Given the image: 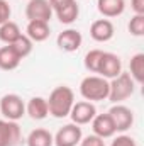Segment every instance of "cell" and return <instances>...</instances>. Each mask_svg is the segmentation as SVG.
Listing matches in <instances>:
<instances>
[{"instance_id":"cell-1","label":"cell","mask_w":144,"mask_h":146,"mask_svg":"<svg viewBox=\"0 0 144 146\" xmlns=\"http://www.w3.org/2000/svg\"><path fill=\"white\" fill-rule=\"evenodd\" d=\"M46 102L53 117L63 119L71 112V107L75 104V92L68 85H59L49 94V99H46Z\"/></svg>"},{"instance_id":"cell-2","label":"cell","mask_w":144,"mask_h":146,"mask_svg":"<svg viewBox=\"0 0 144 146\" xmlns=\"http://www.w3.org/2000/svg\"><path fill=\"white\" fill-rule=\"evenodd\" d=\"M80 94L88 102H102L108 99V80L100 75H88L80 83Z\"/></svg>"},{"instance_id":"cell-3","label":"cell","mask_w":144,"mask_h":146,"mask_svg":"<svg viewBox=\"0 0 144 146\" xmlns=\"http://www.w3.org/2000/svg\"><path fill=\"white\" fill-rule=\"evenodd\" d=\"M136 90V82L132 80V76L129 73L122 72L119 76L112 78L108 82V99L114 104H120L124 100H127Z\"/></svg>"},{"instance_id":"cell-4","label":"cell","mask_w":144,"mask_h":146,"mask_svg":"<svg viewBox=\"0 0 144 146\" xmlns=\"http://www.w3.org/2000/svg\"><path fill=\"white\" fill-rule=\"evenodd\" d=\"M0 112L9 121H19L26 115V104L17 94H7L0 99Z\"/></svg>"},{"instance_id":"cell-5","label":"cell","mask_w":144,"mask_h":146,"mask_svg":"<svg viewBox=\"0 0 144 146\" xmlns=\"http://www.w3.org/2000/svg\"><path fill=\"white\" fill-rule=\"evenodd\" d=\"M108 115L112 117L117 133H126L134 124V112L129 107L122 106V104H115L112 109L108 110Z\"/></svg>"},{"instance_id":"cell-6","label":"cell","mask_w":144,"mask_h":146,"mask_svg":"<svg viewBox=\"0 0 144 146\" xmlns=\"http://www.w3.org/2000/svg\"><path fill=\"white\" fill-rule=\"evenodd\" d=\"M54 138V145L56 146H76L80 145L83 133L81 127L78 124H65L63 127L58 129V133L53 136Z\"/></svg>"},{"instance_id":"cell-7","label":"cell","mask_w":144,"mask_h":146,"mask_svg":"<svg viewBox=\"0 0 144 146\" xmlns=\"http://www.w3.org/2000/svg\"><path fill=\"white\" fill-rule=\"evenodd\" d=\"M27 21H44L49 22L53 17V7L49 0H29L26 5Z\"/></svg>"},{"instance_id":"cell-8","label":"cell","mask_w":144,"mask_h":146,"mask_svg":"<svg viewBox=\"0 0 144 146\" xmlns=\"http://www.w3.org/2000/svg\"><path fill=\"white\" fill-rule=\"evenodd\" d=\"M97 73H98L100 76H104L105 80H112V78L119 76V75L122 73V61H120V58H119L117 54H114V53L104 51L102 60H100V63H98Z\"/></svg>"},{"instance_id":"cell-9","label":"cell","mask_w":144,"mask_h":146,"mask_svg":"<svg viewBox=\"0 0 144 146\" xmlns=\"http://www.w3.org/2000/svg\"><path fill=\"white\" fill-rule=\"evenodd\" d=\"M95 115H97V109H95L93 102H88V100L75 102L71 107V112H70V117H71L73 124H78V126L92 122V119Z\"/></svg>"},{"instance_id":"cell-10","label":"cell","mask_w":144,"mask_h":146,"mask_svg":"<svg viewBox=\"0 0 144 146\" xmlns=\"http://www.w3.org/2000/svg\"><path fill=\"white\" fill-rule=\"evenodd\" d=\"M20 143V127L15 121L0 119V146H17Z\"/></svg>"},{"instance_id":"cell-11","label":"cell","mask_w":144,"mask_h":146,"mask_svg":"<svg viewBox=\"0 0 144 146\" xmlns=\"http://www.w3.org/2000/svg\"><path fill=\"white\" fill-rule=\"evenodd\" d=\"M83 42V36L80 31L76 29H65L63 33H59L56 37V44L61 51H66V53H75L80 49Z\"/></svg>"},{"instance_id":"cell-12","label":"cell","mask_w":144,"mask_h":146,"mask_svg":"<svg viewBox=\"0 0 144 146\" xmlns=\"http://www.w3.org/2000/svg\"><path fill=\"white\" fill-rule=\"evenodd\" d=\"M115 34V27L108 19H97L90 26V36L97 42H107Z\"/></svg>"},{"instance_id":"cell-13","label":"cell","mask_w":144,"mask_h":146,"mask_svg":"<svg viewBox=\"0 0 144 146\" xmlns=\"http://www.w3.org/2000/svg\"><path fill=\"white\" fill-rule=\"evenodd\" d=\"M92 129H93V134L102 138V139H107L112 138L117 131H115V126H114V121L112 117L107 114H97L93 119H92Z\"/></svg>"},{"instance_id":"cell-14","label":"cell","mask_w":144,"mask_h":146,"mask_svg":"<svg viewBox=\"0 0 144 146\" xmlns=\"http://www.w3.org/2000/svg\"><path fill=\"white\" fill-rule=\"evenodd\" d=\"M49 34H51L49 22H44V21H29L27 22L26 36L32 42H42L49 37Z\"/></svg>"},{"instance_id":"cell-15","label":"cell","mask_w":144,"mask_h":146,"mask_svg":"<svg viewBox=\"0 0 144 146\" xmlns=\"http://www.w3.org/2000/svg\"><path fill=\"white\" fill-rule=\"evenodd\" d=\"M97 9L105 19L119 17L126 10V0H97Z\"/></svg>"},{"instance_id":"cell-16","label":"cell","mask_w":144,"mask_h":146,"mask_svg":"<svg viewBox=\"0 0 144 146\" xmlns=\"http://www.w3.org/2000/svg\"><path fill=\"white\" fill-rule=\"evenodd\" d=\"M26 114H29L31 119L34 121H42L49 115V109H48V102L44 97H32L27 106H26Z\"/></svg>"},{"instance_id":"cell-17","label":"cell","mask_w":144,"mask_h":146,"mask_svg":"<svg viewBox=\"0 0 144 146\" xmlns=\"http://www.w3.org/2000/svg\"><path fill=\"white\" fill-rule=\"evenodd\" d=\"M20 58L17 56V53L9 46V44H5V46H2L0 48V70H3V72H12V70H15L19 65H20Z\"/></svg>"},{"instance_id":"cell-18","label":"cell","mask_w":144,"mask_h":146,"mask_svg":"<svg viewBox=\"0 0 144 146\" xmlns=\"http://www.w3.org/2000/svg\"><path fill=\"white\" fill-rule=\"evenodd\" d=\"M53 145H54V138L44 127L32 129L27 136V146H53Z\"/></svg>"},{"instance_id":"cell-19","label":"cell","mask_w":144,"mask_h":146,"mask_svg":"<svg viewBox=\"0 0 144 146\" xmlns=\"http://www.w3.org/2000/svg\"><path fill=\"white\" fill-rule=\"evenodd\" d=\"M54 14H56L58 21H59L61 24H73V22L78 19V15H80V5H78L76 0H73L68 5H65V7L54 10Z\"/></svg>"},{"instance_id":"cell-20","label":"cell","mask_w":144,"mask_h":146,"mask_svg":"<svg viewBox=\"0 0 144 146\" xmlns=\"http://www.w3.org/2000/svg\"><path fill=\"white\" fill-rule=\"evenodd\" d=\"M129 75L136 83L144 82V53H136L129 63Z\"/></svg>"},{"instance_id":"cell-21","label":"cell","mask_w":144,"mask_h":146,"mask_svg":"<svg viewBox=\"0 0 144 146\" xmlns=\"http://www.w3.org/2000/svg\"><path fill=\"white\" fill-rule=\"evenodd\" d=\"M20 34H22L20 27L14 21H7L5 24L0 26V41L5 42V44H12Z\"/></svg>"},{"instance_id":"cell-22","label":"cell","mask_w":144,"mask_h":146,"mask_svg":"<svg viewBox=\"0 0 144 146\" xmlns=\"http://www.w3.org/2000/svg\"><path fill=\"white\" fill-rule=\"evenodd\" d=\"M32 44H34V42L26 36V34H20V36L17 37L12 44H9V46L17 53V56H19L20 60H24V58H27V56L32 53Z\"/></svg>"},{"instance_id":"cell-23","label":"cell","mask_w":144,"mask_h":146,"mask_svg":"<svg viewBox=\"0 0 144 146\" xmlns=\"http://www.w3.org/2000/svg\"><path fill=\"white\" fill-rule=\"evenodd\" d=\"M102 54H104L102 49H90V51L85 54L83 65H85V68H87L90 73H97V70H98V63H100V60H102Z\"/></svg>"},{"instance_id":"cell-24","label":"cell","mask_w":144,"mask_h":146,"mask_svg":"<svg viewBox=\"0 0 144 146\" xmlns=\"http://www.w3.org/2000/svg\"><path fill=\"white\" fill-rule=\"evenodd\" d=\"M127 29H129V33H131L132 36H136V37L144 36V15L134 14V17L129 21Z\"/></svg>"},{"instance_id":"cell-25","label":"cell","mask_w":144,"mask_h":146,"mask_svg":"<svg viewBox=\"0 0 144 146\" xmlns=\"http://www.w3.org/2000/svg\"><path fill=\"white\" fill-rule=\"evenodd\" d=\"M10 15H12V9H10L9 2L0 0V26L5 24L7 21H10Z\"/></svg>"},{"instance_id":"cell-26","label":"cell","mask_w":144,"mask_h":146,"mask_svg":"<svg viewBox=\"0 0 144 146\" xmlns=\"http://www.w3.org/2000/svg\"><path fill=\"white\" fill-rule=\"evenodd\" d=\"M80 146H105V141L95 134H90V136H85L81 138L80 141Z\"/></svg>"},{"instance_id":"cell-27","label":"cell","mask_w":144,"mask_h":146,"mask_svg":"<svg viewBox=\"0 0 144 146\" xmlns=\"http://www.w3.org/2000/svg\"><path fill=\"white\" fill-rule=\"evenodd\" d=\"M110 146H137V143L134 141V138H131L127 134H120V136L114 138Z\"/></svg>"},{"instance_id":"cell-28","label":"cell","mask_w":144,"mask_h":146,"mask_svg":"<svg viewBox=\"0 0 144 146\" xmlns=\"http://www.w3.org/2000/svg\"><path fill=\"white\" fill-rule=\"evenodd\" d=\"M131 9L134 10V14L144 15V0H131Z\"/></svg>"},{"instance_id":"cell-29","label":"cell","mask_w":144,"mask_h":146,"mask_svg":"<svg viewBox=\"0 0 144 146\" xmlns=\"http://www.w3.org/2000/svg\"><path fill=\"white\" fill-rule=\"evenodd\" d=\"M70 2H73V0H49V3L53 7V12L58 10V9H61V7H65V5H68Z\"/></svg>"}]
</instances>
